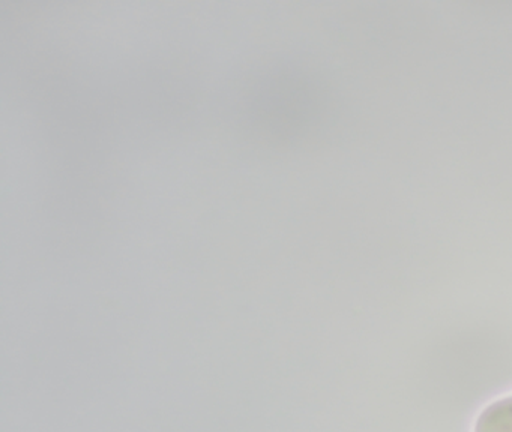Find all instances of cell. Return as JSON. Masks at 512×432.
Wrapping results in <instances>:
<instances>
[{
	"instance_id": "6da1fadb",
	"label": "cell",
	"mask_w": 512,
	"mask_h": 432,
	"mask_svg": "<svg viewBox=\"0 0 512 432\" xmlns=\"http://www.w3.org/2000/svg\"><path fill=\"white\" fill-rule=\"evenodd\" d=\"M316 111V92L295 66H268L251 78L241 98V119L256 140L283 146L307 132Z\"/></svg>"
},
{
	"instance_id": "7a4b0ae2",
	"label": "cell",
	"mask_w": 512,
	"mask_h": 432,
	"mask_svg": "<svg viewBox=\"0 0 512 432\" xmlns=\"http://www.w3.org/2000/svg\"><path fill=\"white\" fill-rule=\"evenodd\" d=\"M473 432H512V395L488 405L479 414Z\"/></svg>"
}]
</instances>
